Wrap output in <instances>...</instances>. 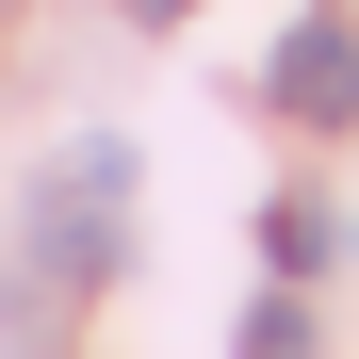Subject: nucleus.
I'll return each mask as SVG.
<instances>
[{
	"mask_svg": "<svg viewBox=\"0 0 359 359\" xmlns=\"http://www.w3.org/2000/svg\"><path fill=\"white\" fill-rule=\"evenodd\" d=\"M33 262L49 278H114V262H131V147H114V131H82L66 163L33 180Z\"/></svg>",
	"mask_w": 359,
	"mask_h": 359,
	"instance_id": "nucleus-1",
	"label": "nucleus"
},
{
	"mask_svg": "<svg viewBox=\"0 0 359 359\" xmlns=\"http://www.w3.org/2000/svg\"><path fill=\"white\" fill-rule=\"evenodd\" d=\"M343 262H359V229H343Z\"/></svg>",
	"mask_w": 359,
	"mask_h": 359,
	"instance_id": "nucleus-6",
	"label": "nucleus"
},
{
	"mask_svg": "<svg viewBox=\"0 0 359 359\" xmlns=\"http://www.w3.org/2000/svg\"><path fill=\"white\" fill-rule=\"evenodd\" d=\"M114 17H147V33H180V17H212V0H114Z\"/></svg>",
	"mask_w": 359,
	"mask_h": 359,
	"instance_id": "nucleus-5",
	"label": "nucleus"
},
{
	"mask_svg": "<svg viewBox=\"0 0 359 359\" xmlns=\"http://www.w3.org/2000/svg\"><path fill=\"white\" fill-rule=\"evenodd\" d=\"M229 359H327V327H311V294H294V278H278V294H262V311H245V343H229Z\"/></svg>",
	"mask_w": 359,
	"mask_h": 359,
	"instance_id": "nucleus-4",
	"label": "nucleus"
},
{
	"mask_svg": "<svg viewBox=\"0 0 359 359\" xmlns=\"http://www.w3.org/2000/svg\"><path fill=\"white\" fill-rule=\"evenodd\" d=\"M262 98L294 114V131H359V17H327V0H311V17L278 33V66H262Z\"/></svg>",
	"mask_w": 359,
	"mask_h": 359,
	"instance_id": "nucleus-2",
	"label": "nucleus"
},
{
	"mask_svg": "<svg viewBox=\"0 0 359 359\" xmlns=\"http://www.w3.org/2000/svg\"><path fill=\"white\" fill-rule=\"evenodd\" d=\"M262 262H278V278H294V294H311V278H327V262H343V229H327V212H311V196H262Z\"/></svg>",
	"mask_w": 359,
	"mask_h": 359,
	"instance_id": "nucleus-3",
	"label": "nucleus"
}]
</instances>
